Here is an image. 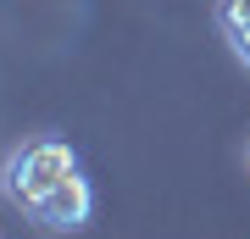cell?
Instances as JSON below:
<instances>
[{
  "label": "cell",
  "mask_w": 250,
  "mask_h": 239,
  "mask_svg": "<svg viewBox=\"0 0 250 239\" xmlns=\"http://www.w3.org/2000/svg\"><path fill=\"white\" fill-rule=\"evenodd\" d=\"M0 195H6L28 222L45 234H78L95 217V189L83 178V161L67 139L39 133V139L17 145L0 167Z\"/></svg>",
  "instance_id": "6da1fadb"
},
{
  "label": "cell",
  "mask_w": 250,
  "mask_h": 239,
  "mask_svg": "<svg viewBox=\"0 0 250 239\" xmlns=\"http://www.w3.org/2000/svg\"><path fill=\"white\" fill-rule=\"evenodd\" d=\"M217 28H223L233 62L250 72V0H217Z\"/></svg>",
  "instance_id": "7a4b0ae2"
}]
</instances>
